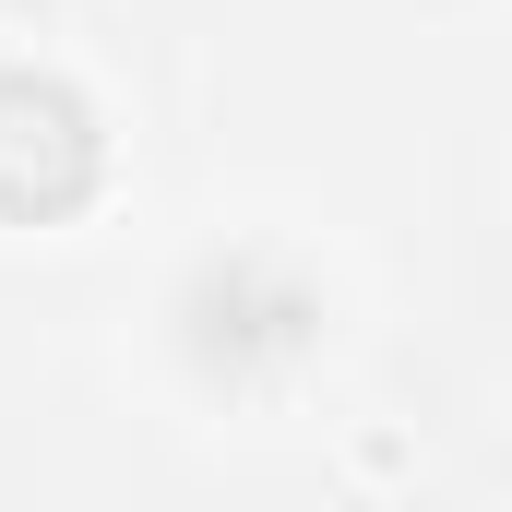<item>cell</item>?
I'll use <instances>...</instances> for the list:
<instances>
[{"instance_id":"7a4b0ae2","label":"cell","mask_w":512,"mask_h":512,"mask_svg":"<svg viewBox=\"0 0 512 512\" xmlns=\"http://www.w3.org/2000/svg\"><path fill=\"white\" fill-rule=\"evenodd\" d=\"M108 179V131L84 108V84L60 72H0V215L12 227H60L84 215Z\"/></svg>"},{"instance_id":"6da1fadb","label":"cell","mask_w":512,"mask_h":512,"mask_svg":"<svg viewBox=\"0 0 512 512\" xmlns=\"http://www.w3.org/2000/svg\"><path fill=\"white\" fill-rule=\"evenodd\" d=\"M334 346V286L322 262L286 251V239H215V251L179 262L167 286V358L179 382L215 393V405H274L322 370Z\"/></svg>"}]
</instances>
